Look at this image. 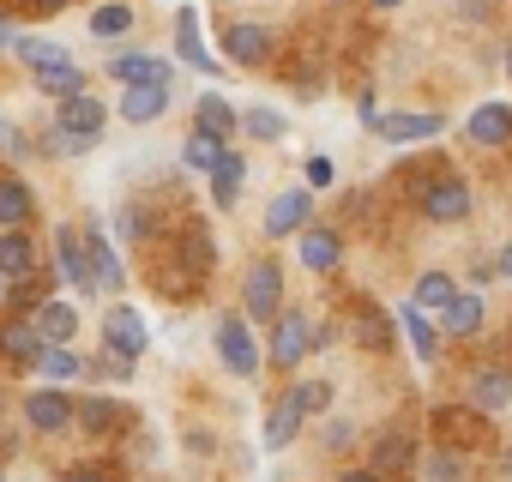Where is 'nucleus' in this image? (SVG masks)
I'll return each mask as SVG.
<instances>
[{"label": "nucleus", "mask_w": 512, "mask_h": 482, "mask_svg": "<svg viewBox=\"0 0 512 482\" xmlns=\"http://www.w3.org/2000/svg\"><path fill=\"white\" fill-rule=\"evenodd\" d=\"M284 260L278 254H260V260H247V278H241V320L260 332L284 314Z\"/></svg>", "instance_id": "nucleus-1"}, {"label": "nucleus", "mask_w": 512, "mask_h": 482, "mask_svg": "<svg viewBox=\"0 0 512 482\" xmlns=\"http://www.w3.org/2000/svg\"><path fill=\"white\" fill-rule=\"evenodd\" d=\"M19 422L37 440H73V392L67 386H31L19 398Z\"/></svg>", "instance_id": "nucleus-2"}, {"label": "nucleus", "mask_w": 512, "mask_h": 482, "mask_svg": "<svg viewBox=\"0 0 512 482\" xmlns=\"http://www.w3.org/2000/svg\"><path fill=\"white\" fill-rule=\"evenodd\" d=\"M79 241H85V272H91V290H97V296H121V290H127V266H121L115 235L91 217V223H79Z\"/></svg>", "instance_id": "nucleus-3"}, {"label": "nucleus", "mask_w": 512, "mask_h": 482, "mask_svg": "<svg viewBox=\"0 0 512 482\" xmlns=\"http://www.w3.org/2000/svg\"><path fill=\"white\" fill-rule=\"evenodd\" d=\"M217 362L235 374V380H247L253 386V374L266 368V350H260V332H253L241 314H223L217 320Z\"/></svg>", "instance_id": "nucleus-4"}, {"label": "nucleus", "mask_w": 512, "mask_h": 482, "mask_svg": "<svg viewBox=\"0 0 512 482\" xmlns=\"http://www.w3.org/2000/svg\"><path fill=\"white\" fill-rule=\"evenodd\" d=\"M97 338H103L97 350H109V356H121V362H139V356L151 350V326H145V314H139L133 302H109Z\"/></svg>", "instance_id": "nucleus-5"}, {"label": "nucleus", "mask_w": 512, "mask_h": 482, "mask_svg": "<svg viewBox=\"0 0 512 482\" xmlns=\"http://www.w3.org/2000/svg\"><path fill=\"white\" fill-rule=\"evenodd\" d=\"M133 428V410L109 392H73V434L85 440H121Z\"/></svg>", "instance_id": "nucleus-6"}, {"label": "nucleus", "mask_w": 512, "mask_h": 482, "mask_svg": "<svg viewBox=\"0 0 512 482\" xmlns=\"http://www.w3.org/2000/svg\"><path fill=\"white\" fill-rule=\"evenodd\" d=\"M308 356H314V320H308L302 308H284V314L272 320V344H266V362H272L278 374H296Z\"/></svg>", "instance_id": "nucleus-7"}, {"label": "nucleus", "mask_w": 512, "mask_h": 482, "mask_svg": "<svg viewBox=\"0 0 512 482\" xmlns=\"http://www.w3.org/2000/svg\"><path fill=\"white\" fill-rule=\"evenodd\" d=\"M416 205H422L428 223H464L476 199H470V181H458V175H428V181L416 187Z\"/></svg>", "instance_id": "nucleus-8"}, {"label": "nucleus", "mask_w": 512, "mask_h": 482, "mask_svg": "<svg viewBox=\"0 0 512 482\" xmlns=\"http://www.w3.org/2000/svg\"><path fill=\"white\" fill-rule=\"evenodd\" d=\"M103 127H109V103H103V97L79 91V97L55 103V133H67V139H85V145H103Z\"/></svg>", "instance_id": "nucleus-9"}, {"label": "nucleus", "mask_w": 512, "mask_h": 482, "mask_svg": "<svg viewBox=\"0 0 512 482\" xmlns=\"http://www.w3.org/2000/svg\"><path fill=\"white\" fill-rule=\"evenodd\" d=\"M314 223V193L308 187H284V193H272V205H266V241H290V235H302Z\"/></svg>", "instance_id": "nucleus-10"}, {"label": "nucleus", "mask_w": 512, "mask_h": 482, "mask_svg": "<svg viewBox=\"0 0 512 482\" xmlns=\"http://www.w3.org/2000/svg\"><path fill=\"white\" fill-rule=\"evenodd\" d=\"M482 326H488V296H482V290H464V284H458V296L434 314V332H440V338H476Z\"/></svg>", "instance_id": "nucleus-11"}, {"label": "nucleus", "mask_w": 512, "mask_h": 482, "mask_svg": "<svg viewBox=\"0 0 512 482\" xmlns=\"http://www.w3.org/2000/svg\"><path fill=\"white\" fill-rule=\"evenodd\" d=\"M55 284H61V290H79V296H97V290H91V272H85L79 223H55Z\"/></svg>", "instance_id": "nucleus-12"}, {"label": "nucleus", "mask_w": 512, "mask_h": 482, "mask_svg": "<svg viewBox=\"0 0 512 482\" xmlns=\"http://www.w3.org/2000/svg\"><path fill=\"white\" fill-rule=\"evenodd\" d=\"M296 254H302V266H308L314 278H332V272L344 266V235H338L332 223H308V229L296 235Z\"/></svg>", "instance_id": "nucleus-13"}, {"label": "nucleus", "mask_w": 512, "mask_h": 482, "mask_svg": "<svg viewBox=\"0 0 512 482\" xmlns=\"http://www.w3.org/2000/svg\"><path fill=\"white\" fill-rule=\"evenodd\" d=\"M43 272V254H37V235L31 229H0V284H25Z\"/></svg>", "instance_id": "nucleus-14"}, {"label": "nucleus", "mask_w": 512, "mask_h": 482, "mask_svg": "<svg viewBox=\"0 0 512 482\" xmlns=\"http://www.w3.org/2000/svg\"><path fill=\"white\" fill-rule=\"evenodd\" d=\"M103 79H115L121 91H127V85H169L175 67H169L163 55H151V49H127V55H115V61L103 67Z\"/></svg>", "instance_id": "nucleus-15"}, {"label": "nucleus", "mask_w": 512, "mask_h": 482, "mask_svg": "<svg viewBox=\"0 0 512 482\" xmlns=\"http://www.w3.org/2000/svg\"><path fill=\"white\" fill-rule=\"evenodd\" d=\"M410 464H416V434H404V428L374 434V446H368V470H374L380 482H398Z\"/></svg>", "instance_id": "nucleus-16"}, {"label": "nucleus", "mask_w": 512, "mask_h": 482, "mask_svg": "<svg viewBox=\"0 0 512 482\" xmlns=\"http://www.w3.org/2000/svg\"><path fill=\"white\" fill-rule=\"evenodd\" d=\"M482 434H488V416H476L470 404H446V410H434V446H458V452H470Z\"/></svg>", "instance_id": "nucleus-17"}, {"label": "nucleus", "mask_w": 512, "mask_h": 482, "mask_svg": "<svg viewBox=\"0 0 512 482\" xmlns=\"http://www.w3.org/2000/svg\"><path fill=\"white\" fill-rule=\"evenodd\" d=\"M169 103H175V91H169V85H127V91H121V103H115V115H121V121H133V127H151V121H163V115H169Z\"/></svg>", "instance_id": "nucleus-18"}, {"label": "nucleus", "mask_w": 512, "mask_h": 482, "mask_svg": "<svg viewBox=\"0 0 512 482\" xmlns=\"http://www.w3.org/2000/svg\"><path fill=\"white\" fill-rule=\"evenodd\" d=\"M464 404H470L476 416H500V410L512 404V368H476Z\"/></svg>", "instance_id": "nucleus-19"}, {"label": "nucleus", "mask_w": 512, "mask_h": 482, "mask_svg": "<svg viewBox=\"0 0 512 482\" xmlns=\"http://www.w3.org/2000/svg\"><path fill=\"white\" fill-rule=\"evenodd\" d=\"M31 374H37L43 386H79V380H85V356H79L73 344H43L37 362H31Z\"/></svg>", "instance_id": "nucleus-20"}, {"label": "nucleus", "mask_w": 512, "mask_h": 482, "mask_svg": "<svg viewBox=\"0 0 512 482\" xmlns=\"http://www.w3.org/2000/svg\"><path fill=\"white\" fill-rule=\"evenodd\" d=\"M302 428H308L302 404H296L290 392H278V398H272V410H266V434H260V440H266V452H290Z\"/></svg>", "instance_id": "nucleus-21"}, {"label": "nucleus", "mask_w": 512, "mask_h": 482, "mask_svg": "<svg viewBox=\"0 0 512 482\" xmlns=\"http://www.w3.org/2000/svg\"><path fill=\"white\" fill-rule=\"evenodd\" d=\"M223 49H229V67H266L272 61V31L266 25H229Z\"/></svg>", "instance_id": "nucleus-22"}, {"label": "nucleus", "mask_w": 512, "mask_h": 482, "mask_svg": "<svg viewBox=\"0 0 512 482\" xmlns=\"http://www.w3.org/2000/svg\"><path fill=\"white\" fill-rule=\"evenodd\" d=\"M31 326L43 332V344H73V338H79V308L61 302V296H43V302L31 308Z\"/></svg>", "instance_id": "nucleus-23"}, {"label": "nucleus", "mask_w": 512, "mask_h": 482, "mask_svg": "<svg viewBox=\"0 0 512 482\" xmlns=\"http://www.w3.org/2000/svg\"><path fill=\"white\" fill-rule=\"evenodd\" d=\"M175 55H181L187 67H199V73H223V67H217V55L205 49V31H199V13H193V7H181V13H175Z\"/></svg>", "instance_id": "nucleus-24"}, {"label": "nucleus", "mask_w": 512, "mask_h": 482, "mask_svg": "<svg viewBox=\"0 0 512 482\" xmlns=\"http://www.w3.org/2000/svg\"><path fill=\"white\" fill-rule=\"evenodd\" d=\"M205 187H211V205H217V211H229V205L241 199V187H247V157L229 145V151L217 157V169L205 175Z\"/></svg>", "instance_id": "nucleus-25"}, {"label": "nucleus", "mask_w": 512, "mask_h": 482, "mask_svg": "<svg viewBox=\"0 0 512 482\" xmlns=\"http://www.w3.org/2000/svg\"><path fill=\"white\" fill-rule=\"evenodd\" d=\"M392 326H398L392 308H374V302H356V308H350V332H356L362 350H392V344H398Z\"/></svg>", "instance_id": "nucleus-26"}, {"label": "nucleus", "mask_w": 512, "mask_h": 482, "mask_svg": "<svg viewBox=\"0 0 512 482\" xmlns=\"http://www.w3.org/2000/svg\"><path fill=\"white\" fill-rule=\"evenodd\" d=\"M37 350H43V332H37L25 314H13L7 326H0V362H7V368H31Z\"/></svg>", "instance_id": "nucleus-27"}, {"label": "nucleus", "mask_w": 512, "mask_h": 482, "mask_svg": "<svg viewBox=\"0 0 512 482\" xmlns=\"http://www.w3.org/2000/svg\"><path fill=\"white\" fill-rule=\"evenodd\" d=\"M464 133H470V145L500 151V145H512V109H506V103H482V109L464 121Z\"/></svg>", "instance_id": "nucleus-28"}, {"label": "nucleus", "mask_w": 512, "mask_h": 482, "mask_svg": "<svg viewBox=\"0 0 512 482\" xmlns=\"http://www.w3.org/2000/svg\"><path fill=\"white\" fill-rule=\"evenodd\" d=\"M37 217V193L25 175H0V229H31Z\"/></svg>", "instance_id": "nucleus-29"}, {"label": "nucleus", "mask_w": 512, "mask_h": 482, "mask_svg": "<svg viewBox=\"0 0 512 482\" xmlns=\"http://www.w3.org/2000/svg\"><path fill=\"white\" fill-rule=\"evenodd\" d=\"M374 133H380L386 145H416V139H434V133H440V115H410V109H392V115H380V121H374Z\"/></svg>", "instance_id": "nucleus-30"}, {"label": "nucleus", "mask_w": 512, "mask_h": 482, "mask_svg": "<svg viewBox=\"0 0 512 482\" xmlns=\"http://www.w3.org/2000/svg\"><path fill=\"white\" fill-rule=\"evenodd\" d=\"M193 127H199V133H211V139H223V145H229V139H235V133H241V115H235V109H229V103H223V97H217V91H205V97H193Z\"/></svg>", "instance_id": "nucleus-31"}, {"label": "nucleus", "mask_w": 512, "mask_h": 482, "mask_svg": "<svg viewBox=\"0 0 512 482\" xmlns=\"http://www.w3.org/2000/svg\"><path fill=\"white\" fill-rule=\"evenodd\" d=\"M392 320H404V338H410L416 362H422V368H434V362H440V332H434V320H428V314H416L410 302H398V308H392Z\"/></svg>", "instance_id": "nucleus-32"}, {"label": "nucleus", "mask_w": 512, "mask_h": 482, "mask_svg": "<svg viewBox=\"0 0 512 482\" xmlns=\"http://www.w3.org/2000/svg\"><path fill=\"white\" fill-rule=\"evenodd\" d=\"M452 296H458V278H452V272H422V278H416V296H410V308L434 320V314H440Z\"/></svg>", "instance_id": "nucleus-33"}, {"label": "nucleus", "mask_w": 512, "mask_h": 482, "mask_svg": "<svg viewBox=\"0 0 512 482\" xmlns=\"http://www.w3.org/2000/svg\"><path fill=\"white\" fill-rule=\"evenodd\" d=\"M422 482H470V452L434 446V452L422 458Z\"/></svg>", "instance_id": "nucleus-34"}, {"label": "nucleus", "mask_w": 512, "mask_h": 482, "mask_svg": "<svg viewBox=\"0 0 512 482\" xmlns=\"http://www.w3.org/2000/svg\"><path fill=\"white\" fill-rule=\"evenodd\" d=\"M241 133H247V145H278V139L290 133V121H284L278 109H266V103H253V109L241 115Z\"/></svg>", "instance_id": "nucleus-35"}, {"label": "nucleus", "mask_w": 512, "mask_h": 482, "mask_svg": "<svg viewBox=\"0 0 512 482\" xmlns=\"http://www.w3.org/2000/svg\"><path fill=\"white\" fill-rule=\"evenodd\" d=\"M181 260H187V278H205V272H211L217 241H211V229H205V223H187V235H181Z\"/></svg>", "instance_id": "nucleus-36"}, {"label": "nucleus", "mask_w": 512, "mask_h": 482, "mask_svg": "<svg viewBox=\"0 0 512 482\" xmlns=\"http://www.w3.org/2000/svg\"><path fill=\"white\" fill-rule=\"evenodd\" d=\"M7 49H13V55H19L25 67H31V73H49V67H67V49H61V43H49V37H13Z\"/></svg>", "instance_id": "nucleus-37"}, {"label": "nucleus", "mask_w": 512, "mask_h": 482, "mask_svg": "<svg viewBox=\"0 0 512 482\" xmlns=\"http://www.w3.org/2000/svg\"><path fill=\"white\" fill-rule=\"evenodd\" d=\"M31 79H37V91H43V97H55V103H67V97L91 91V79H85L73 61H67V67H49V73H31Z\"/></svg>", "instance_id": "nucleus-38"}, {"label": "nucleus", "mask_w": 512, "mask_h": 482, "mask_svg": "<svg viewBox=\"0 0 512 482\" xmlns=\"http://www.w3.org/2000/svg\"><path fill=\"white\" fill-rule=\"evenodd\" d=\"M151 229H157V217H145V205H133V199H127V205L115 211V235H121L115 248H145Z\"/></svg>", "instance_id": "nucleus-39"}, {"label": "nucleus", "mask_w": 512, "mask_h": 482, "mask_svg": "<svg viewBox=\"0 0 512 482\" xmlns=\"http://www.w3.org/2000/svg\"><path fill=\"white\" fill-rule=\"evenodd\" d=\"M223 151H229L223 139H211V133H199V127H193V133H187V145H181V163H187L193 175H211Z\"/></svg>", "instance_id": "nucleus-40"}, {"label": "nucleus", "mask_w": 512, "mask_h": 482, "mask_svg": "<svg viewBox=\"0 0 512 482\" xmlns=\"http://www.w3.org/2000/svg\"><path fill=\"white\" fill-rule=\"evenodd\" d=\"M290 398L302 404V416H308V422H314V416H332V380H326V374L296 380V386H290Z\"/></svg>", "instance_id": "nucleus-41"}, {"label": "nucleus", "mask_w": 512, "mask_h": 482, "mask_svg": "<svg viewBox=\"0 0 512 482\" xmlns=\"http://www.w3.org/2000/svg\"><path fill=\"white\" fill-rule=\"evenodd\" d=\"M362 446V428L350 422V416H326L320 422V452H332V458H350Z\"/></svg>", "instance_id": "nucleus-42"}, {"label": "nucleus", "mask_w": 512, "mask_h": 482, "mask_svg": "<svg viewBox=\"0 0 512 482\" xmlns=\"http://www.w3.org/2000/svg\"><path fill=\"white\" fill-rule=\"evenodd\" d=\"M133 31V7L127 0H109V7L91 13V37H127Z\"/></svg>", "instance_id": "nucleus-43"}, {"label": "nucleus", "mask_w": 512, "mask_h": 482, "mask_svg": "<svg viewBox=\"0 0 512 482\" xmlns=\"http://www.w3.org/2000/svg\"><path fill=\"white\" fill-rule=\"evenodd\" d=\"M133 368H139V362H121V356H109V350H97V356L85 362V380H109V386H133Z\"/></svg>", "instance_id": "nucleus-44"}, {"label": "nucleus", "mask_w": 512, "mask_h": 482, "mask_svg": "<svg viewBox=\"0 0 512 482\" xmlns=\"http://www.w3.org/2000/svg\"><path fill=\"white\" fill-rule=\"evenodd\" d=\"M338 181V169H332V157H308V169H302V187L308 193H326Z\"/></svg>", "instance_id": "nucleus-45"}, {"label": "nucleus", "mask_w": 512, "mask_h": 482, "mask_svg": "<svg viewBox=\"0 0 512 482\" xmlns=\"http://www.w3.org/2000/svg\"><path fill=\"white\" fill-rule=\"evenodd\" d=\"M55 482H121V470H109V464H73V470H61Z\"/></svg>", "instance_id": "nucleus-46"}, {"label": "nucleus", "mask_w": 512, "mask_h": 482, "mask_svg": "<svg viewBox=\"0 0 512 482\" xmlns=\"http://www.w3.org/2000/svg\"><path fill=\"white\" fill-rule=\"evenodd\" d=\"M187 452H193V458H211V452H217V434H211V428H187Z\"/></svg>", "instance_id": "nucleus-47"}, {"label": "nucleus", "mask_w": 512, "mask_h": 482, "mask_svg": "<svg viewBox=\"0 0 512 482\" xmlns=\"http://www.w3.org/2000/svg\"><path fill=\"white\" fill-rule=\"evenodd\" d=\"M0 139H7V157H19V163H25V157L37 151V145H31V139H25L19 127H7V133H0Z\"/></svg>", "instance_id": "nucleus-48"}, {"label": "nucleus", "mask_w": 512, "mask_h": 482, "mask_svg": "<svg viewBox=\"0 0 512 482\" xmlns=\"http://www.w3.org/2000/svg\"><path fill=\"white\" fill-rule=\"evenodd\" d=\"M488 278H500V272H494L488 254H476V260H470V284H488Z\"/></svg>", "instance_id": "nucleus-49"}, {"label": "nucleus", "mask_w": 512, "mask_h": 482, "mask_svg": "<svg viewBox=\"0 0 512 482\" xmlns=\"http://www.w3.org/2000/svg\"><path fill=\"white\" fill-rule=\"evenodd\" d=\"M332 482H380V476H374V470H368V464H344V470H338V476H332Z\"/></svg>", "instance_id": "nucleus-50"}, {"label": "nucleus", "mask_w": 512, "mask_h": 482, "mask_svg": "<svg viewBox=\"0 0 512 482\" xmlns=\"http://www.w3.org/2000/svg\"><path fill=\"white\" fill-rule=\"evenodd\" d=\"M356 115H362V127H374V121H380V103H374V97H362V103H356Z\"/></svg>", "instance_id": "nucleus-51"}, {"label": "nucleus", "mask_w": 512, "mask_h": 482, "mask_svg": "<svg viewBox=\"0 0 512 482\" xmlns=\"http://www.w3.org/2000/svg\"><path fill=\"white\" fill-rule=\"evenodd\" d=\"M338 344V326H314V350H332Z\"/></svg>", "instance_id": "nucleus-52"}, {"label": "nucleus", "mask_w": 512, "mask_h": 482, "mask_svg": "<svg viewBox=\"0 0 512 482\" xmlns=\"http://www.w3.org/2000/svg\"><path fill=\"white\" fill-rule=\"evenodd\" d=\"M494 272H500V278H512V241H506V248L494 254Z\"/></svg>", "instance_id": "nucleus-53"}, {"label": "nucleus", "mask_w": 512, "mask_h": 482, "mask_svg": "<svg viewBox=\"0 0 512 482\" xmlns=\"http://www.w3.org/2000/svg\"><path fill=\"white\" fill-rule=\"evenodd\" d=\"M458 13H464V19H488V0H464Z\"/></svg>", "instance_id": "nucleus-54"}, {"label": "nucleus", "mask_w": 512, "mask_h": 482, "mask_svg": "<svg viewBox=\"0 0 512 482\" xmlns=\"http://www.w3.org/2000/svg\"><path fill=\"white\" fill-rule=\"evenodd\" d=\"M494 470H500V476H512V440L500 446V464H494Z\"/></svg>", "instance_id": "nucleus-55"}, {"label": "nucleus", "mask_w": 512, "mask_h": 482, "mask_svg": "<svg viewBox=\"0 0 512 482\" xmlns=\"http://www.w3.org/2000/svg\"><path fill=\"white\" fill-rule=\"evenodd\" d=\"M13 37H19V31H13V25H7V19H0V49H7V43H13Z\"/></svg>", "instance_id": "nucleus-56"}, {"label": "nucleus", "mask_w": 512, "mask_h": 482, "mask_svg": "<svg viewBox=\"0 0 512 482\" xmlns=\"http://www.w3.org/2000/svg\"><path fill=\"white\" fill-rule=\"evenodd\" d=\"M37 7H43V13H61V7H67V0H37Z\"/></svg>", "instance_id": "nucleus-57"}, {"label": "nucleus", "mask_w": 512, "mask_h": 482, "mask_svg": "<svg viewBox=\"0 0 512 482\" xmlns=\"http://www.w3.org/2000/svg\"><path fill=\"white\" fill-rule=\"evenodd\" d=\"M374 7H404V0H374Z\"/></svg>", "instance_id": "nucleus-58"}, {"label": "nucleus", "mask_w": 512, "mask_h": 482, "mask_svg": "<svg viewBox=\"0 0 512 482\" xmlns=\"http://www.w3.org/2000/svg\"><path fill=\"white\" fill-rule=\"evenodd\" d=\"M506 79H512V49H506Z\"/></svg>", "instance_id": "nucleus-59"}, {"label": "nucleus", "mask_w": 512, "mask_h": 482, "mask_svg": "<svg viewBox=\"0 0 512 482\" xmlns=\"http://www.w3.org/2000/svg\"><path fill=\"white\" fill-rule=\"evenodd\" d=\"M0 302H7V284H0Z\"/></svg>", "instance_id": "nucleus-60"}, {"label": "nucleus", "mask_w": 512, "mask_h": 482, "mask_svg": "<svg viewBox=\"0 0 512 482\" xmlns=\"http://www.w3.org/2000/svg\"><path fill=\"white\" fill-rule=\"evenodd\" d=\"M0 133H7V121H0Z\"/></svg>", "instance_id": "nucleus-61"}, {"label": "nucleus", "mask_w": 512, "mask_h": 482, "mask_svg": "<svg viewBox=\"0 0 512 482\" xmlns=\"http://www.w3.org/2000/svg\"><path fill=\"white\" fill-rule=\"evenodd\" d=\"M0 482H7V470H0Z\"/></svg>", "instance_id": "nucleus-62"}]
</instances>
